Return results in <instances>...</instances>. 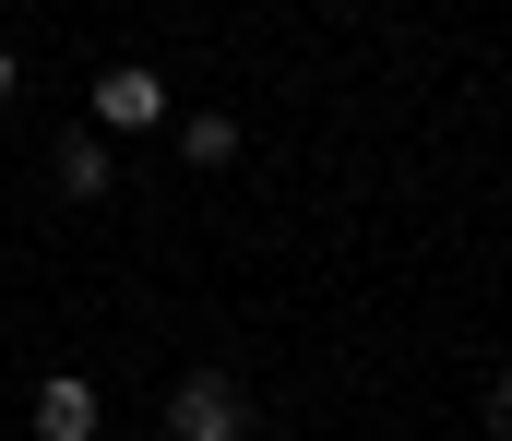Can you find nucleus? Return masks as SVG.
I'll list each match as a JSON object with an SVG mask.
<instances>
[{
    "label": "nucleus",
    "instance_id": "39448f33",
    "mask_svg": "<svg viewBox=\"0 0 512 441\" xmlns=\"http://www.w3.org/2000/svg\"><path fill=\"white\" fill-rule=\"evenodd\" d=\"M179 155H191V167H227V155H239V120H215V108L179 120Z\"/></svg>",
    "mask_w": 512,
    "mask_h": 441
},
{
    "label": "nucleus",
    "instance_id": "0eeeda50",
    "mask_svg": "<svg viewBox=\"0 0 512 441\" xmlns=\"http://www.w3.org/2000/svg\"><path fill=\"white\" fill-rule=\"evenodd\" d=\"M0 108H12V48H0Z\"/></svg>",
    "mask_w": 512,
    "mask_h": 441
},
{
    "label": "nucleus",
    "instance_id": "f03ea898",
    "mask_svg": "<svg viewBox=\"0 0 512 441\" xmlns=\"http://www.w3.org/2000/svg\"><path fill=\"white\" fill-rule=\"evenodd\" d=\"M96 120H108V132H155V120H167V84H155L143 60H120V72L96 84Z\"/></svg>",
    "mask_w": 512,
    "mask_h": 441
},
{
    "label": "nucleus",
    "instance_id": "f257e3e1",
    "mask_svg": "<svg viewBox=\"0 0 512 441\" xmlns=\"http://www.w3.org/2000/svg\"><path fill=\"white\" fill-rule=\"evenodd\" d=\"M239 430H251V406H239L227 370H191V382L167 394V441H239Z\"/></svg>",
    "mask_w": 512,
    "mask_h": 441
},
{
    "label": "nucleus",
    "instance_id": "7ed1b4c3",
    "mask_svg": "<svg viewBox=\"0 0 512 441\" xmlns=\"http://www.w3.org/2000/svg\"><path fill=\"white\" fill-rule=\"evenodd\" d=\"M36 441H96V382H36Z\"/></svg>",
    "mask_w": 512,
    "mask_h": 441
},
{
    "label": "nucleus",
    "instance_id": "20e7f679",
    "mask_svg": "<svg viewBox=\"0 0 512 441\" xmlns=\"http://www.w3.org/2000/svg\"><path fill=\"white\" fill-rule=\"evenodd\" d=\"M60 191H72V203L120 191V179H108V144H96V132H60Z\"/></svg>",
    "mask_w": 512,
    "mask_h": 441
},
{
    "label": "nucleus",
    "instance_id": "423d86ee",
    "mask_svg": "<svg viewBox=\"0 0 512 441\" xmlns=\"http://www.w3.org/2000/svg\"><path fill=\"white\" fill-rule=\"evenodd\" d=\"M489 430H501V441H512V370H501V394H489Z\"/></svg>",
    "mask_w": 512,
    "mask_h": 441
}]
</instances>
